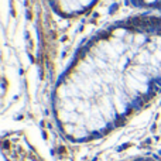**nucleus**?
Here are the masks:
<instances>
[{"label": "nucleus", "mask_w": 161, "mask_h": 161, "mask_svg": "<svg viewBox=\"0 0 161 161\" xmlns=\"http://www.w3.org/2000/svg\"><path fill=\"white\" fill-rule=\"evenodd\" d=\"M161 93V16L139 14L97 31L76 51L51 96L58 131L89 143L123 126Z\"/></svg>", "instance_id": "1"}, {"label": "nucleus", "mask_w": 161, "mask_h": 161, "mask_svg": "<svg viewBox=\"0 0 161 161\" xmlns=\"http://www.w3.org/2000/svg\"><path fill=\"white\" fill-rule=\"evenodd\" d=\"M99 0H48L55 13L65 19H75L86 14Z\"/></svg>", "instance_id": "2"}, {"label": "nucleus", "mask_w": 161, "mask_h": 161, "mask_svg": "<svg viewBox=\"0 0 161 161\" xmlns=\"http://www.w3.org/2000/svg\"><path fill=\"white\" fill-rule=\"evenodd\" d=\"M125 161H161V158H157V157H134V158H129Z\"/></svg>", "instance_id": "4"}, {"label": "nucleus", "mask_w": 161, "mask_h": 161, "mask_svg": "<svg viewBox=\"0 0 161 161\" xmlns=\"http://www.w3.org/2000/svg\"><path fill=\"white\" fill-rule=\"evenodd\" d=\"M136 7L147 8V10L160 11L161 13V0H131Z\"/></svg>", "instance_id": "3"}]
</instances>
